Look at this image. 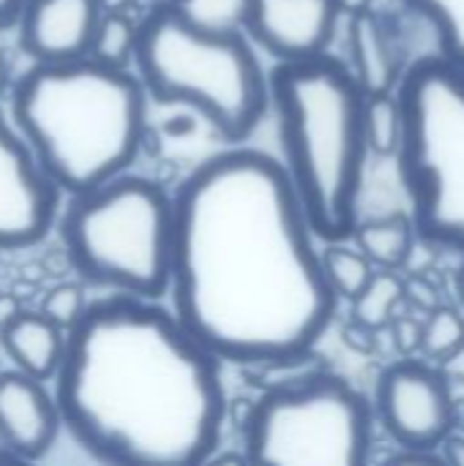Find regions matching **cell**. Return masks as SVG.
<instances>
[{
	"instance_id": "obj_17",
	"label": "cell",
	"mask_w": 464,
	"mask_h": 466,
	"mask_svg": "<svg viewBox=\"0 0 464 466\" xmlns=\"http://www.w3.org/2000/svg\"><path fill=\"white\" fill-rule=\"evenodd\" d=\"M405 303V281L394 270H375L372 281L366 289L350 300V317L353 322L369 328V330H383L399 317V306Z\"/></svg>"
},
{
	"instance_id": "obj_23",
	"label": "cell",
	"mask_w": 464,
	"mask_h": 466,
	"mask_svg": "<svg viewBox=\"0 0 464 466\" xmlns=\"http://www.w3.org/2000/svg\"><path fill=\"white\" fill-rule=\"evenodd\" d=\"M88 295H85V284L77 281H60L52 289H46V295L41 298L38 314L52 322L57 330L68 333L85 314L88 309Z\"/></svg>"
},
{
	"instance_id": "obj_9",
	"label": "cell",
	"mask_w": 464,
	"mask_h": 466,
	"mask_svg": "<svg viewBox=\"0 0 464 466\" xmlns=\"http://www.w3.org/2000/svg\"><path fill=\"white\" fill-rule=\"evenodd\" d=\"M372 412L402 451L435 453L457 431L451 385L418 358H402L380 371Z\"/></svg>"
},
{
	"instance_id": "obj_26",
	"label": "cell",
	"mask_w": 464,
	"mask_h": 466,
	"mask_svg": "<svg viewBox=\"0 0 464 466\" xmlns=\"http://www.w3.org/2000/svg\"><path fill=\"white\" fill-rule=\"evenodd\" d=\"M435 369L440 371V377L449 385H464V341L457 350H451L446 358H440Z\"/></svg>"
},
{
	"instance_id": "obj_36",
	"label": "cell",
	"mask_w": 464,
	"mask_h": 466,
	"mask_svg": "<svg viewBox=\"0 0 464 466\" xmlns=\"http://www.w3.org/2000/svg\"><path fill=\"white\" fill-rule=\"evenodd\" d=\"M5 85H8V60H5V55L0 52V93L5 90Z\"/></svg>"
},
{
	"instance_id": "obj_6",
	"label": "cell",
	"mask_w": 464,
	"mask_h": 466,
	"mask_svg": "<svg viewBox=\"0 0 464 466\" xmlns=\"http://www.w3.org/2000/svg\"><path fill=\"white\" fill-rule=\"evenodd\" d=\"M60 240L85 287L161 300L172 259V194L156 180L118 175L68 197Z\"/></svg>"
},
{
	"instance_id": "obj_31",
	"label": "cell",
	"mask_w": 464,
	"mask_h": 466,
	"mask_svg": "<svg viewBox=\"0 0 464 466\" xmlns=\"http://www.w3.org/2000/svg\"><path fill=\"white\" fill-rule=\"evenodd\" d=\"M200 466H249L243 453H213Z\"/></svg>"
},
{
	"instance_id": "obj_1",
	"label": "cell",
	"mask_w": 464,
	"mask_h": 466,
	"mask_svg": "<svg viewBox=\"0 0 464 466\" xmlns=\"http://www.w3.org/2000/svg\"><path fill=\"white\" fill-rule=\"evenodd\" d=\"M167 295L222 366L268 371L312 358L339 298L279 158L230 147L178 183Z\"/></svg>"
},
{
	"instance_id": "obj_14",
	"label": "cell",
	"mask_w": 464,
	"mask_h": 466,
	"mask_svg": "<svg viewBox=\"0 0 464 466\" xmlns=\"http://www.w3.org/2000/svg\"><path fill=\"white\" fill-rule=\"evenodd\" d=\"M350 63L364 96L397 93L407 66L388 19L375 11L350 16Z\"/></svg>"
},
{
	"instance_id": "obj_3",
	"label": "cell",
	"mask_w": 464,
	"mask_h": 466,
	"mask_svg": "<svg viewBox=\"0 0 464 466\" xmlns=\"http://www.w3.org/2000/svg\"><path fill=\"white\" fill-rule=\"evenodd\" d=\"M11 123L60 194H85L137 161L148 96L131 68L90 57L33 63L11 90Z\"/></svg>"
},
{
	"instance_id": "obj_12",
	"label": "cell",
	"mask_w": 464,
	"mask_h": 466,
	"mask_svg": "<svg viewBox=\"0 0 464 466\" xmlns=\"http://www.w3.org/2000/svg\"><path fill=\"white\" fill-rule=\"evenodd\" d=\"M101 19L96 0H22L19 46L33 63H68L88 57Z\"/></svg>"
},
{
	"instance_id": "obj_29",
	"label": "cell",
	"mask_w": 464,
	"mask_h": 466,
	"mask_svg": "<svg viewBox=\"0 0 464 466\" xmlns=\"http://www.w3.org/2000/svg\"><path fill=\"white\" fill-rule=\"evenodd\" d=\"M443 461H446V466H464V437H459V434H451L443 445Z\"/></svg>"
},
{
	"instance_id": "obj_27",
	"label": "cell",
	"mask_w": 464,
	"mask_h": 466,
	"mask_svg": "<svg viewBox=\"0 0 464 466\" xmlns=\"http://www.w3.org/2000/svg\"><path fill=\"white\" fill-rule=\"evenodd\" d=\"M342 339H345V344H347L350 350H356V352H372V350H375V341H377L375 330H369V328H364V325H358V322H353V319H350V325L345 328Z\"/></svg>"
},
{
	"instance_id": "obj_33",
	"label": "cell",
	"mask_w": 464,
	"mask_h": 466,
	"mask_svg": "<svg viewBox=\"0 0 464 466\" xmlns=\"http://www.w3.org/2000/svg\"><path fill=\"white\" fill-rule=\"evenodd\" d=\"M336 8H339V14L358 16L364 11H372V0H336Z\"/></svg>"
},
{
	"instance_id": "obj_37",
	"label": "cell",
	"mask_w": 464,
	"mask_h": 466,
	"mask_svg": "<svg viewBox=\"0 0 464 466\" xmlns=\"http://www.w3.org/2000/svg\"><path fill=\"white\" fill-rule=\"evenodd\" d=\"M457 289H459V298L464 300V259L462 265H459V270H457Z\"/></svg>"
},
{
	"instance_id": "obj_22",
	"label": "cell",
	"mask_w": 464,
	"mask_h": 466,
	"mask_svg": "<svg viewBox=\"0 0 464 466\" xmlns=\"http://www.w3.org/2000/svg\"><path fill=\"white\" fill-rule=\"evenodd\" d=\"M464 341V317L451 306H438L424 319L421 352L427 360H440Z\"/></svg>"
},
{
	"instance_id": "obj_20",
	"label": "cell",
	"mask_w": 464,
	"mask_h": 466,
	"mask_svg": "<svg viewBox=\"0 0 464 466\" xmlns=\"http://www.w3.org/2000/svg\"><path fill=\"white\" fill-rule=\"evenodd\" d=\"M137 46V19L131 14H101L88 57L112 68H131Z\"/></svg>"
},
{
	"instance_id": "obj_11",
	"label": "cell",
	"mask_w": 464,
	"mask_h": 466,
	"mask_svg": "<svg viewBox=\"0 0 464 466\" xmlns=\"http://www.w3.org/2000/svg\"><path fill=\"white\" fill-rule=\"evenodd\" d=\"M238 19L252 44L295 63L328 52L339 8L336 0H238Z\"/></svg>"
},
{
	"instance_id": "obj_10",
	"label": "cell",
	"mask_w": 464,
	"mask_h": 466,
	"mask_svg": "<svg viewBox=\"0 0 464 466\" xmlns=\"http://www.w3.org/2000/svg\"><path fill=\"white\" fill-rule=\"evenodd\" d=\"M60 191L0 109V248H27L57 221Z\"/></svg>"
},
{
	"instance_id": "obj_28",
	"label": "cell",
	"mask_w": 464,
	"mask_h": 466,
	"mask_svg": "<svg viewBox=\"0 0 464 466\" xmlns=\"http://www.w3.org/2000/svg\"><path fill=\"white\" fill-rule=\"evenodd\" d=\"M380 466H446L438 453H421V451H399L388 456Z\"/></svg>"
},
{
	"instance_id": "obj_13",
	"label": "cell",
	"mask_w": 464,
	"mask_h": 466,
	"mask_svg": "<svg viewBox=\"0 0 464 466\" xmlns=\"http://www.w3.org/2000/svg\"><path fill=\"white\" fill-rule=\"evenodd\" d=\"M60 412L46 382H38L16 369L0 371V448L25 459H44L57 434Z\"/></svg>"
},
{
	"instance_id": "obj_38",
	"label": "cell",
	"mask_w": 464,
	"mask_h": 466,
	"mask_svg": "<svg viewBox=\"0 0 464 466\" xmlns=\"http://www.w3.org/2000/svg\"><path fill=\"white\" fill-rule=\"evenodd\" d=\"M175 3H180V0H175Z\"/></svg>"
},
{
	"instance_id": "obj_15",
	"label": "cell",
	"mask_w": 464,
	"mask_h": 466,
	"mask_svg": "<svg viewBox=\"0 0 464 466\" xmlns=\"http://www.w3.org/2000/svg\"><path fill=\"white\" fill-rule=\"evenodd\" d=\"M0 347L16 371L38 382H52L63 360L66 333L46 322L38 311H22L0 330Z\"/></svg>"
},
{
	"instance_id": "obj_32",
	"label": "cell",
	"mask_w": 464,
	"mask_h": 466,
	"mask_svg": "<svg viewBox=\"0 0 464 466\" xmlns=\"http://www.w3.org/2000/svg\"><path fill=\"white\" fill-rule=\"evenodd\" d=\"M22 0H0V27H11L16 25Z\"/></svg>"
},
{
	"instance_id": "obj_7",
	"label": "cell",
	"mask_w": 464,
	"mask_h": 466,
	"mask_svg": "<svg viewBox=\"0 0 464 466\" xmlns=\"http://www.w3.org/2000/svg\"><path fill=\"white\" fill-rule=\"evenodd\" d=\"M397 167L416 238L464 257V71L427 55L399 79Z\"/></svg>"
},
{
	"instance_id": "obj_18",
	"label": "cell",
	"mask_w": 464,
	"mask_h": 466,
	"mask_svg": "<svg viewBox=\"0 0 464 466\" xmlns=\"http://www.w3.org/2000/svg\"><path fill=\"white\" fill-rule=\"evenodd\" d=\"M320 265H323V276L331 292L339 300L358 298L375 276V268L369 265V259L356 246H347V243H325L320 248Z\"/></svg>"
},
{
	"instance_id": "obj_35",
	"label": "cell",
	"mask_w": 464,
	"mask_h": 466,
	"mask_svg": "<svg viewBox=\"0 0 464 466\" xmlns=\"http://www.w3.org/2000/svg\"><path fill=\"white\" fill-rule=\"evenodd\" d=\"M0 466H36V461H25V459H19V456L0 448Z\"/></svg>"
},
{
	"instance_id": "obj_19",
	"label": "cell",
	"mask_w": 464,
	"mask_h": 466,
	"mask_svg": "<svg viewBox=\"0 0 464 466\" xmlns=\"http://www.w3.org/2000/svg\"><path fill=\"white\" fill-rule=\"evenodd\" d=\"M435 27L440 57L464 71V0H402Z\"/></svg>"
},
{
	"instance_id": "obj_5",
	"label": "cell",
	"mask_w": 464,
	"mask_h": 466,
	"mask_svg": "<svg viewBox=\"0 0 464 466\" xmlns=\"http://www.w3.org/2000/svg\"><path fill=\"white\" fill-rule=\"evenodd\" d=\"M134 74L159 104L194 109L224 142H246L263 123L268 74L241 27L208 25L175 0L137 19Z\"/></svg>"
},
{
	"instance_id": "obj_8",
	"label": "cell",
	"mask_w": 464,
	"mask_h": 466,
	"mask_svg": "<svg viewBox=\"0 0 464 466\" xmlns=\"http://www.w3.org/2000/svg\"><path fill=\"white\" fill-rule=\"evenodd\" d=\"M238 431L249 466H372V401L328 369L265 388Z\"/></svg>"
},
{
	"instance_id": "obj_2",
	"label": "cell",
	"mask_w": 464,
	"mask_h": 466,
	"mask_svg": "<svg viewBox=\"0 0 464 466\" xmlns=\"http://www.w3.org/2000/svg\"><path fill=\"white\" fill-rule=\"evenodd\" d=\"M52 382L60 426L101 466H200L219 451L222 363L159 300H90Z\"/></svg>"
},
{
	"instance_id": "obj_24",
	"label": "cell",
	"mask_w": 464,
	"mask_h": 466,
	"mask_svg": "<svg viewBox=\"0 0 464 466\" xmlns=\"http://www.w3.org/2000/svg\"><path fill=\"white\" fill-rule=\"evenodd\" d=\"M397 341V350L402 352V358H413L421 352V333H424V322L416 317H394V322L388 325Z\"/></svg>"
},
{
	"instance_id": "obj_16",
	"label": "cell",
	"mask_w": 464,
	"mask_h": 466,
	"mask_svg": "<svg viewBox=\"0 0 464 466\" xmlns=\"http://www.w3.org/2000/svg\"><path fill=\"white\" fill-rule=\"evenodd\" d=\"M350 240L369 259L375 270L397 273L407 265L418 238L407 213H388L380 218L358 221Z\"/></svg>"
},
{
	"instance_id": "obj_25",
	"label": "cell",
	"mask_w": 464,
	"mask_h": 466,
	"mask_svg": "<svg viewBox=\"0 0 464 466\" xmlns=\"http://www.w3.org/2000/svg\"><path fill=\"white\" fill-rule=\"evenodd\" d=\"M405 303H413L416 309H424L427 314L440 306V300L435 295V287L429 281H424V279L405 281Z\"/></svg>"
},
{
	"instance_id": "obj_4",
	"label": "cell",
	"mask_w": 464,
	"mask_h": 466,
	"mask_svg": "<svg viewBox=\"0 0 464 466\" xmlns=\"http://www.w3.org/2000/svg\"><path fill=\"white\" fill-rule=\"evenodd\" d=\"M279 117L282 169L323 243H347L358 218L366 169L364 104L353 71L339 57L317 55L276 63L268 74Z\"/></svg>"
},
{
	"instance_id": "obj_30",
	"label": "cell",
	"mask_w": 464,
	"mask_h": 466,
	"mask_svg": "<svg viewBox=\"0 0 464 466\" xmlns=\"http://www.w3.org/2000/svg\"><path fill=\"white\" fill-rule=\"evenodd\" d=\"M22 311H25V309H22V303H19V298H16V295H11V292H0V330H3L5 325H11Z\"/></svg>"
},
{
	"instance_id": "obj_21",
	"label": "cell",
	"mask_w": 464,
	"mask_h": 466,
	"mask_svg": "<svg viewBox=\"0 0 464 466\" xmlns=\"http://www.w3.org/2000/svg\"><path fill=\"white\" fill-rule=\"evenodd\" d=\"M364 137L369 153L397 156L402 142V109L394 93L366 96L364 104Z\"/></svg>"
},
{
	"instance_id": "obj_34",
	"label": "cell",
	"mask_w": 464,
	"mask_h": 466,
	"mask_svg": "<svg viewBox=\"0 0 464 466\" xmlns=\"http://www.w3.org/2000/svg\"><path fill=\"white\" fill-rule=\"evenodd\" d=\"M101 14H129L131 0H96Z\"/></svg>"
}]
</instances>
